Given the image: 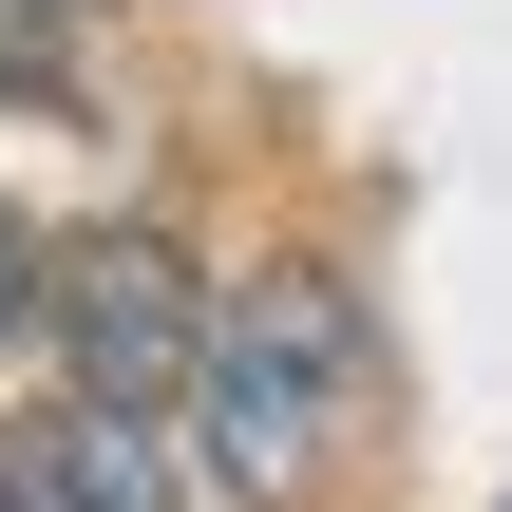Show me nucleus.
<instances>
[{
  "mask_svg": "<svg viewBox=\"0 0 512 512\" xmlns=\"http://www.w3.org/2000/svg\"><path fill=\"white\" fill-rule=\"evenodd\" d=\"M361 304L323 285V266H247L228 304H209V361H190V437H209V475L247 512H304L342 456H361Z\"/></svg>",
  "mask_w": 512,
  "mask_h": 512,
  "instance_id": "nucleus-1",
  "label": "nucleus"
},
{
  "mask_svg": "<svg viewBox=\"0 0 512 512\" xmlns=\"http://www.w3.org/2000/svg\"><path fill=\"white\" fill-rule=\"evenodd\" d=\"M38 323L76 342V399H190V361H209V285H190V247H152V228L57 247V266H38Z\"/></svg>",
  "mask_w": 512,
  "mask_h": 512,
  "instance_id": "nucleus-2",
  "label": "nucleus"
},
{
  "mask_svg": "<svg viewBox=\"0 0 512 512\" xmlns=\"http://www.w3.org/2000/svg\"><path fill=\"white\" fill-rule=\"evenodd\" d=\"M0 512H190L171 418H152V399H38V418L0 437Z\"/></svg>",
  "mask_w": 512,
  "mask_h": 512,
  "instance_id": "nucleus-3",
  "label": "nucleus"
},
{
  "mask_svg": "<svg viewBox=\"0 0 512 512\" xmlns=\"http://www.w3.org/2000/svg\"><path fill=\"white\" fill-rule=\"evenodd\" d=\"M0 114H57V0H0Z\"/></svg>",
  "mask_w": 512,
  "mask_h": 512,
  "instance_id": "nucleus-4",
  "label": "nucleus"
},
{
  "mask_svg": "<svg viewBox=\"0 0 512 512\" xmlns=\"http://www.w3.org/2000/svg\"><path fill=\"white\" fill-rule=\"evenodd\" d=\"M38 266H57V247H38V228H19V209H0V342H19V323H38Z\"/></svg>",
  "mask_w": 512,
  "mask_h": 512,
  "instance_id": "nucleus-5",
  "label": "nucleus"
}]
</instances>
